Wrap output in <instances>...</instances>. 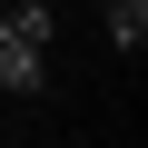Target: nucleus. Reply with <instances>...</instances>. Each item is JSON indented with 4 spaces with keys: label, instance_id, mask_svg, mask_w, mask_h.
Returning <instances> with one entry per match:
<instances>
[{
    "label": "nucleus",
    "instance_id": "obj_2",
    "mask_svg": "<svg viewBox=\"0 0 148 148\" xmlns=\"http://www.w3.org/2000/svg\"><path fill=\"white\" fill-rule=\"evenodd\" d=\"M99 10H109V49H148V0H99Z\"/></svg>",
    "mask_w": 148,
    "mask_h": 148
},
{
    "label": "nucleus",
    "instance_id": "obj_1",
    "mask_svg": "<svg viewBox=\"0 0 148 148\" xmlns=\"http://www.w3.org/2000/svg\"><path fill=\"white\" fill-rule=\"evenodd\" d=\"M0 89H10V99H40V89H49V49H40L10 10H0Z\"/></svg>",
    "mask_w": 148,
    "mask_h": 148
}]
</instances>
